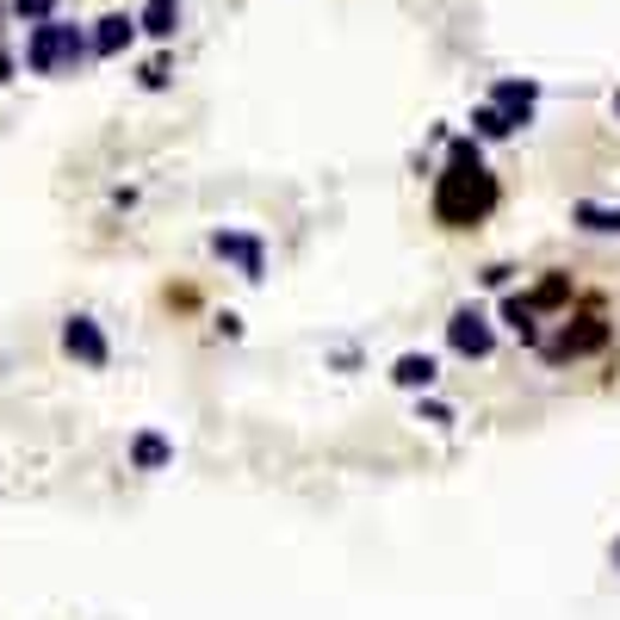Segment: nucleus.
<instances>
[{
	"label": "nucleus",
	"mask_w": 620,
	"mask_h": 620,
	"mask_svg": "<svg viewBox=\"0 0 620 620\" xmlns=\"http://www.w3.org/2000/svg\"><path fill=\"white\" fill-rule=\"evenodd\" d=\"M490 106H497V112L509 118V124H515V131H522L527 118H534V106H540V87H534V81H497V87H490Z\"/></svg>",
	"instance_id": "nucleus-8"
},
{
	"label": "nucleus",
	"mask_w": 620,
	"mask_h": 620,
	"mask_svg": "<svg viewBox=\"0 0 620 620\" xmlns=\"http://www.w3.org/2000/svg\"><path fill=\"white\" fill-rule=\"evenodd\" d=\"M527 305H534V310H559V305H571V273H546L540 286L527 291Z\"/></svg>",
	"instance_id": "nucleus-15"
},
{
	"label": "nucleus",
	"mask_w": 620,
	"mask_h": 620,
	"mask_svg": "<svg viewBox=\"0 0 620 620\" xmlns=\"http://www.w3.org/2000/svg\"><path fill=\"white\" fill-rule=\"evenodd\" d=\"M0 25H7V0H0Z\"/></svg>",
	"instance_id": "nucleus-22"
},
{
	"label": "nucleus",
	"mask_w": 620,
	"mask_h": 620,
	"mask_svg": "<svg viewBox=\"0 0 620 620\" xmlns=\"http://www.w3.org/2000/svg\"><path fill=\"white\" fill-rule=\"evenodd\" d=\"M601 348H608V323H596V317H589L583 330H564L559 342H546L540 354L559 367V360H583V354H601Z\"/></svg>",
	"instance_id": "nucleus-7"
},
{
	"label": "nucleus",
	"mask_w": 620,
	"mask_h": 620,
	"mask_svg": "<svg viewBox=\"0 0 620 620\" xmlns=\"http://www.w3.org/2000/svg\"><path fill=\"white\" fill-rule=\"evenodd\" d=\"M472 136H478V143H503V136H515V124L485 99V106H472Z\"/></svg>",
	"instance_id": "nucleus-14"
},
{
	"label": "nucleus",
	"mask_w": 620,
	"mask_h": 620,
	"mask_svg": "<svg viewBox=\"0 0 620 620\" xmlns=\"http://www.w3.org/2000/svg\"><path fill=\"white\" fill-rule=\"evenodd\" d=\"M0 81H13V50L0 44Z\"/></svg>",
	"instance_id": "nucleus-20"
},
{
	"label": "nucleus",
	"mask_w": 620,
	"mask_h": 620,
	"mask_svg": "<svg viewBox=\"0 0 620 620\" xmlns=\"http://www.w3.org/2000/svg\"><path fill=\"white\" fill-rule=\"evenodd\" d=\"M175 25H180V0H150V7L136 13V32H150L155 44L175 38Z\"/></svg>",
	"instance_id": "nucleus-12"
},
{
	"label": "nucleus",
	"mask_w": 620,
	"mask_h": 620,
	"mask_svg": "<svg viewBox=\"0 0 620 620\" xmlns=\"http://www.w3.org/2000/svg\"><path fill=\"white\" fill-rule=\"evenodd\" d=\"M503 323H509L515 335H522L527 348H540V310L527 305L522 291H509V298H503Z\"/></svg>",
	"instance_id": "nucleus-13"
},
{
	"label": "nucleus",
	"mask_w": 620,
	"mask_h": 620,
	"mask_svg": "<svg viewBox=\"0 0 620 620\" xmlns=\"http://www.w3.org/2000/svg\"><path fill=\"white\" fill-rule=\"evenodd\" d=\"M434 379H441V360H434V354H397V360H391V385L397 391H428Z\"/></svg>",
	"instance_id": "nucleus-10"
},
{
	"label": "nucleus",
	"mask_w": 620,
	"mask_h": 620,
	"mask_svg": "<svg viewBox=\"0 0 620 620\" xmlns=\"http://www.w3.org/2000/svg\"><path fill=\"white\" fill-rule=\"evenodd\" d=\"M62 348H69V360H81V367H106L112 360V342H106V330H99L94 317H69L62 323Z\"/></svg>",
	"instance_id": "nucleus-5"
},
{
	"label": "nucleus",
	"mask_w": 620,
	"mask_h": 620,
	"mask_svg": "<svg viewBox=\"0 0 620 620\" xmlns=\"http://www.w3.org/2000/svg\"><path fill=\"white\" fill-rule=\"evenodd\" d=\"M212 254L217 261H236L242 279H261V273H267V249H261V236H249V230H212Z\"/></svg>",
	"instance_id": "nucleus-4"
},
{
	"label": "nucleus",
	"mask_w": 620,
	"mask_h": 620,
	"mask_svg": "<svg viewBox=\"0 0 620 620\" xmlns=\"http://www.w3.org/2000/svg\"><path fill=\"white\" fill-rule=\"evenodd\" d=\"M615 112H620V94H615Z\"/></svg>",
	"instance_id": "nucleus-23"
},
{
	"label": "nucleus",
	"mask_w": 620,
	"mask_h": 620,
	"mask_svg": "<svg viewBox=\"0 0 620 620\" xmlns=\"http://www.w3.org/2000/svg\"><path fill=\"white\" fill-rule=\"evenodd\" d=\"M497 175L485 168V150H478V136H453V150H446V168L434 175V224L446 230H472V224H485L497 212Z\"/></svg>",
	"instance_id": "nucleus-1"
},
{
	"label": "nucleus",
	"mask_w": 620,
	"mask_h": 620,
	"mask_svg": "<svg viewBox=\"0 0 620 620\" xmlns=\"http://www.w3.org/2000/svg\"><path fill=\"white\" fill-rule=\"evenodd\" d=\"M608 559H615V571H620V540H615V546H608Z\"/></svg>",
	"instance_id": "nucleus-21"
},
{
	"label": "nucleus",
	"mask_w": 620,
	"mask_h": 620,
	"mask_svg": "<svg viewBox=\"0 0 620 620\" xmlns=\"http://www.w3.org/2000/svg\"><path fill=\"white\" fill-rule=\"evenodd\" d=\"M571 224L589 236H620V205H596V199H577L571 205Z\"/></svg>",
	"instance_id": "nucleus-11"
},
{
	"label": "nucleus",
	"mask_w": 620,
	"mask_h": 620,
	"mask_svg": "<svg viewBox=\"0 0 620 620\" xmlns=\"http://www.w3.org/2000/svg\"><path fill=\"white\" fill-rule=\"evenodd\" d=\"M416 416H422V422H434V428H453V404H441V397H422V404H416Z\"/></svg>",
	"instance_id": "nucleus-18"
},
{
	"label": "nucleus",
	"mask_w": 620,
	"mask_h": 620,
	"mask_svg": "<svg viewBox=\"0 0 620 620\" xmlns=\"http://www.w3.org/2000/svg\"><path fill=\"white\" fill-rule=\"evenodd\" d=\"M131 38H136V13H106V20H94V32H87V57L112 62V57L131 50Z\"/></svg>",
	"instance_id": "nucleus-6"
},
{
	"label": "nucleus",
	"mask_w": 620,
	"mask_h": 620,
	"mask_svg": "<svg viewBox=\"0 0 620 620\" xmlns=\"http://www.w3.org/2000/svg\"><path fill=\"white\" fill-rule=\"evenodd\" d=\"M168 81H175V62H168V57L143 62V87H150V94H155V87H168Z\"/></svg>",
	"instance_id": "nucleus-17"
},
{
	"label": "nucleus",
	"mask_w": 620,
	"mask_h": 620,
	"mask_svg": "<svg viewBox=\"0 0 620 620\" xmlns=\"http://www.w3.org/2000/svg\"><path fill=\"white\" fill-rule=\"evenodd\" d=\"M446 348L460 354V360H490L497 354V330H490V317L478 305H460L446 317Z\"/></svg>",
	"instance_id": "nucleus-3"
},
{
	"label": "nucleus",
	"mask_w": 620,
	"mask_h": 620,
	"mask_svg": "<svg viewBox=\"0 0 620 620\" xmlns=\"http://www.w3.org/2000/svg\"><path fill=\"white\" fill-rule=\"evenodd\" d=\"M131 465L136 472H168V465H175V441H168L162 428H136L131 434Z\"/></svg>",
	"instance_id": "nucleus-9"
},
{
	"label": "nucleus",
	"mask_w": 620,
	"mask_h": 620,
	"mask_svg": "<svg viewBox=\"0 0 620 620\" xmlns=\"http://www.w3.org/2000/svg\"><path fill=\"white\" fill-rule=\"evenodd\" d=\"M57 7H62V0H7V13H13V20H25V25L57 20Z\"/></svg>",
	"instance_id": "nucleus-16"
},
{
	"label": "nucleus",
	"mask_w": 620,
	"mask_h": 620,
	"mask_svg": "<svg viewBox=\"0 0 620 620\" xmlns=\"http://www.w3.org/2000/svg\"><path fill=\"white\" fill-rule=\"evenodd\" d=\"M509 273H515V267H503V261H497V267H485V286L503 291V286H509Z\"/></svg>",
	"instance_id": "nucleus-19"
},
{
	"label": "nucleus",
	"mask_w": 620,
	"mask_h": 620,
	"mask_svg": "<svg viewBox=\"0 0 620 620\" xmlns=\"http://www.w3.org/2000/svg\"><path fill=\"white\" fill-rule=\"evenodd\" d=\"M81 62H87V32L69 20H44L32 25V38H25V69L32 75H75Z\"/></svg>",
	"instance_id": "nucleus-2"
}]
</instances>
